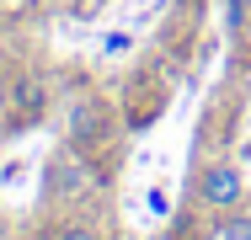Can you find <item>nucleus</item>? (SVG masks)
I'll list each match as a JSON object with an SVG mask.
<instances>
[{"label":"nucleus","instance_id":"nucleus-1","mask_svg":"<svg viewBox=\"0 0 251 240\" xmlns=\"http://www.w3.org/2000/svg\"><path fill=\"white\" fill-rule=\"evenodd\" d=\"M193 197L203 208H214V214H235L246 203V171L235 160H225V155L219 160H203L193 171Z\"/></svg>","mask_w":251,"mask_h":240},{"label":"nucleus","instance_id":"nucleus-2","mask_svg":"<svg viewBox=\"0 0 251 240\" xmlns=\"http://www.w3.org/2000/svg\"><path fill=\"white\" fill-rule=\"evenodd\" d=\"M64 134H70V144L91 149V144L107 134V107H101L97 96H75L70 112H64Z\"/></svg>","mask_w":251,"mask_h":240},{"label":"nucleus","instance_id":"nucleus-3","mask_svg":"<svg viewBox=\"0 0 251 240\" xmlns=\"http://www.w3.org/2000/svg\"><path fill=\"white\" fill-rule=\"evenodd\" d=\"M11 112H16V123H38L43 118V86L38 80H16L11 86Z\"/></svg>","mask_w":251,"mask_h":240},{"label":"nucleus","instance_id":"nucleus-4","mask_svg":"<svg viewBox=\"0 0 251 240\" xmlns=\"http://www.w3.org/2000/svg\"><path fill=\"white\" fill-rule=\"evenodd\" d=\"M225 22H230V32H241L251 22V0H225Z\"/></svg>","mask_w":251,"mask_h":240},{"label":"nucleus","instance_id":"nucleus-5","mask_svg":"<svg viewBox=\"0 0 251 240\" xmlns=\"http://www.w3.org/2000/svg\"><path fill=\"white\" fill-rule=\"evenodd\" d=\"M225 240H251V214L230 219V224H225Z\"/></svg>","mask_w":251,"mask_h":240},{"label":"nucleus","instance_id":"nucleus-6","mask_svg":"<svg viewBox=\"0 0 251 240\" xmlns=\"http://www.w3.org/2000/svg\"><path fill=\"white\" fill-rule=\"evenodd\" d=\"M59 240H97V235H91L86 224H70V230H64V235H59Z\"/></svg>","mask_w":251,"mask_h":240}]
</instances>
